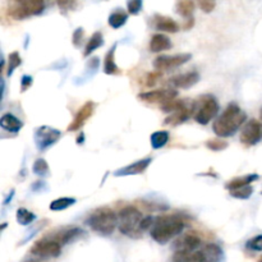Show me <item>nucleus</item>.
I'll return each instance as SVG.
<instances>
[{"mask_svg":"<svg viewBox=\"0 0 262 262\" xmlns=\"http://www.w3.org/2000/svg\"><path fill=\"white\" fill-rule=\"evenodd\" d=\"M184 226H186V222L181 216L161 215L159 218H155V222L151 228V238L160 244H165L170 239L181 234Z\"/></svg>","mask_w":262,"mask_h":262,"instance_id":"nucleus-1","label":"nucleus"},{"mask_svg":"<svg viewBox=\"0 0 262 262\" xmlns=\"http://www.w3.org/2000/svg\"><path fill=\"white\" fill-rule=\"evenodd\" d=\"M247 119L245 112L237 104H230L222 115L215 120L212 130L219 137H230L243 126Z\"/></svg>","mask_w":262,"mask_h":262,"instance_id":"nucleus-2","label":"nucleus"},{"mask_svg":"<svg viewBox=\"0 0 262 262\" xmlns=\"http://www.w3.org/2000/svg\"><path fill=\"white\" fill-rule=\"evenodd\" d=\"M87 225L99 234L110 235L118 226V215L109 207L99 208L87 219Z\"/></svg>","mask_w":262,"mask_h":262,"instance_id":"nucleus-3","label":"nucleus"},{"mask_svg":"<svg viewBox=\"0 0 262 262\" xmlns=\"http://www.w3.org/2000/svg\"><path fill=\"white\" fill-rule=\"evenodd\" d=\"M143 216L134 206H127L122 208L118 214V228L122 234L137 238L142 234L141 232V223Z\"/></svg>","mask_w":262,"mask_h":262,"instance_id":"nucleus-4","label":"nucleus"},{"mask_svg":"<svg viewBox=\"0 0 262 262\" xmlns=\"http://www.w3.org/2000/svg\"><path fill=\"white\" fill-rule=\"evenodd\" d=\"M44 9L45 3L42 0H23L10 4L8 14L14 19H24L42 13Z\"/></svg>","mask_w":262,"mask_h":262,"instance_id":"nucleus-5","label":"nucleus"},{"mask_svg":"<svg viewBox=\"0 0 262 262\" xmlns=\"http://www.w3.org/2000/svg\"><path fill=\"white\" fill-rule=\"evenodd\" d=\"M197 109L194 108V120L202 126H206L215 118L219 112V104L214 96H205L200 104H196Z\"/></svg>","mask_w":262,"mask_h":262,"instance_id":"nucleus-6","label":"nucleus"},{"mask_svg":"<svg viewBox=\"0 0 262 262\" xmlns=\"http://www.w3.org/2000/svg\"><path fill=\"white\" fill-rule=\"evenodd\" d=\"M60 137V131L48 126L38 127L37 130L35 131V143H36V147L40 151H44L50 146H53L54 143L58 142Z\"/></svg>","mask_w":262,"mask_h":262,"instance_id":"nucleus-7","label":"nucleus"},{"mask_svg":"<svg viewBox=\"0 0 262 262\" xmlns=\"http://www.w3.org/2000/svg\"><path fill=\"white\" fill-rule=\"evenodd\" d=\"M61 252V244L53 238H42L35 243L31 248V253L38 257H58Z\"/></svg>","mask_w":262,"mask_h":262,"instance_id":"nucleus-8","label":"nucleus"},{"mask_svg":"<svg viewBox=\"0 0 262 262\" xmlns=\"http://www.w3.org/2000/svg\"><path fill=\"white\" fill-rule=\"evenodd\" d=\"M191 59L192 55L189 53L175 55H161V56H159V58L153 60V67L157 71H169V69L178 68V67L186 64Z\"/></svg>","mask_w":262,"mask_h":262,"instance_id":"nucleus-9","label":"nucleus"},{"mask_svg":"<svg viewBox=\"0 0 262 262\" xmlns=\"http://www.w3.org/2000/svg\"><path fill=\"white\" fill-rule=\"evenodd\" d=\"M262 138V126L259 120L251 119L248 123H245L243 127L242 133L239 140L244 146H253Z\"/></svg>","mask_w":262,"mask_h":262,"instance_id":"nucleus-10","label":"nucleus"},{"mask_svg":"<svg viewBox=\"0 0 262 262\" xmlns=\"http://www.w3.org/2000/svg\"><path fill=\"white\" fill-rule=\"evenodd\" d=\"M177 92L174 90H155V91L142 92L138 95V99L147 104H168V102L174 101L177 97Z\"/></svg>","mask_w":262,"mask_h":262,"instance_id":"nucleus-11","label":"nucleus"},{"mask_svg":"<svg viewBox=\"0 0 262 262\" xmlns=\"http://www.w3.org/2000/svg\"><path fill=\"white\" fill-rule=\"evenodd\" d=\"M202 241L196 233H186L177 238L173 243L175 252H194L201 245Z\"/></svg>","mask_w":262,"mask_h":262,"instance_id":"nucleus-12","label":"nucleus"},{"mask_svg":"<svg viewBox=\"0 0 262 262\" xmlns=\"http://www.w3.org/2000/svg\"><path fill=\"white\" fill-rule=\"evenodd\" d=\"M95 106L96 105L94 101L86 102L85 105L82 106L81 109L77 112L75 119L72 120V123L69 124L68 132H75V131H78L81 127H83V124L90 119V116L95 112Z\"/></svg>","mask_w":262,"mask_h":262,"instance_id":"nucleus-13","label":"nucleus"},{"mask_svg":"<svg viewBox=\"0 0 262 262\" xmlns=\"http://www.w3.org/2000/svg\"><path fill=\"white\" fill-rule=\"evenodd\" d=\"M152 163L151 157H146L142 160H138L136 163H132L130 165H127L124 168H120L118 170L114 171L115 177H128V175H138V174L143 173L147 168L150 167V164Z\"/></svg>","mask_w":262,"mask_h":262,"instance_id":"nucleus-14","label":"nucleus"},{"mask_svg":"<svg viewBox=\"0 0 262 262\" xmlns=\"http://www.w3.org/2000/svg\"><path fill=\"white\" fill-rule=\"evenodd\" d=\"M200 78L201 77H200L198 72H188L184 75H175L170 79V82L178 89H191L192 86H194L200 81Z\"/></svg>","mask_w":262,"mask_h":262,"instance_id":"nucleus-15","label":"nucleus"},{"mask_svg":"<svg viewBox=\"0 0 262 262\" xmlns=\"http://www.w3.org/2000/svg\"><path fill=\"white\" fill-rule=\"evenodd\" d=\"M194 108H196V104L192 106H188V104L179 109L178 112H173L170 115L168 116L165 119V124H170V126H178V124H182L186 120H188V118L193 114L194 115Z\"/></svg>","mask_w":262,"mask_h":262,"instance_id":"nucleus-16","label":"nucleus"},{"mask_svg":"<svg viewBox=\"0 0 262 262\" xmlns=\"http://www.w3.org/2000/svg\"><path fill=\"white\" fill-rule=\"evenodd\" d=\"M171 262H208L202 249L194 252H175L171 257Z\"/></svg>","mask_w":262,"mask_h":262,"instance_id":"nucleus-17","label":"nucleus"},{"mask_svg":"<svg viewBox=\"0 0 262 262\" xmlns=\"http://www.w3.org/2000/svg\"><path fill=\"white\" fill-rule=\"evenodd\" d=\"M153 23L155 27L159 31H164V32H169V34H175L179 31V24L175 20L171 19L170 17H165V16H160L156 14L153 18Z\"/></svg>","mask_w":262,"mask_h":262,"instance_id":"nucleus-18","label":"nucleus"},{"mask_svg":"<svg viewBox=\"0 0 262 262\" xmlns=\"http://www.w3.org/2000/svg\"><path fill=\"white\" fill-rule=\"evenodd\" d=\"M171 48V41L167 35L156 34L153 35L150 41V50L152 53H160L164 50H169Z\"/></svg>","mask_w":262,"mask_h":262,"instance_id":"nucleus-19","label":"nucleus"},{"mask_svg":"<svg viewBox=\"0 0 262 262\" xmlns=\"http://www.w3.org/2000/svg\"><path fill=\"white\" fill-rule=\"evenodd\" d=\"M257 179H259V175H257V174H248V175H243V177H238L232 179V181L226 183L225 188L229 189V191H235V189H239V188L251 186V183L257 181Z\"/></svg>","mask_w":262,"mask_h":262,"instance_id":"nucleus-20","label":"nucleus"},{"mask_svg":"<svg viewBox=\"0 0 262 262\" xmlns=\"http://www.w3.org/2000/svg\"><path fill=\"white\" fill-rule=\"evenodd\" d=\"M0 126L8 132L17 133L23 127V123H22V120L18 119L17 116H14L13 114H4L0 118Z\"/></svg>","mask_w":262,"mask_h":262,"instance_id":"nucleus-21","label":"nucleus"},{"mask_svg":"<svg viewBox=\"0 0 262 262\" xmlns=\"http://www.w3.org/2000/svg\"><path fill=\"white\" fill-rule=\"evenodd\" d=\"M83 233L85 232L79 228H68V229H64V230H61V232L58 233V234H55L54 237H53V239L63 245V244L69 243L75 238L79 237V235H82Z\"/></svg>","mask_w":262,"mask_h":262,"instance_id":"nucleus-22","label":"nucleus"},{"mask_svg":"<svg viewBox=\"0 0 262 262\" xmlns=\"http://www.w3.org/2000/svg\"><path fill=\"white\" fill-rule=\"evenodd\" d=\"M115 49H116V44H114L112 49L108 51V54L105 56V60H104V73L105 75H119L120 71L119 68L116 67L115 64Z\"/></svg>","mask_w":262,"mask_h":262,"instance_id":"nucleus-23","label":"nucleus"},{"mask_svg":"<svg viewBox=\"0 0 262 262\" xmlns=\"http://www.w3.org/2000/svg\"><path fill=\"white\" fill-rule=\"evenodd\" d=\"M102 44H104V37H102L101 32L97 31V32H95V34L92 35L91 38L87 41V45H86L83 56H85V58L90 56V55H91L96 49H99Z\"/></svg>","mask_w":262,"mask_h":262,"instance_id":"nucleus-24","label":"nucleus"},{"mask_svg":"<svg viewBox=\"0 0 262 262\" xmlns=\"http://www.w3.org/2000/svg\"><path fill=\"white\" fill-rule=\"evenodd\" d=\"M202 251L205 252L206 257H207L208 262H222L223 260V249L219 247L218 244H206L202 248Z\"/></svg>","mask_w":262,"mask_h":262,"instance_id":"nucleus-25","label":"nucleus"},{"mask_svg":"<svg viewBox=\"0 0 262 262\" xmlns=\"http://www.w3.org/2000/svg\"><path fill=\"white\" fill-rule=\"evenodd\" d=\"M151 140V146L155 150H159L161 147H164L169 141V133L167 131H157L153 132L150 137Z\"/></svg>","mask_w":262,"mask_h":262,"instance_id":"nucleus-26","label":"nucleus"},{"mask_svg":"<svg viewBox=\"0 0 262 262\" xmlns=\"http://www.w3.org/2000/svg\"><path fill=\"white\" fill-rule=\"evenodd\" d=\"M194 8H196V4L193 1H189V0H182L179 3H177V12L181 14L182 17L184 18H192L194 12Z\"/></svg>","mask_w":262,"mask_h":262,"instance_id":"nucleus-27","label":"nucleus"},{"mask_svg":"<svg viewBox=\"0 0 262 262\" xmlns=\"http://www.w3.org/2000/svg\"><path fill=\"white\" fill-rule=\"evenodd\" d=\"M77 202L75 198L72 197H61L55 200L50 204V210L51 211H61V210H65V208L71 207L73 205Z\"/></svg>","mask_w":262,"mask_h":262,"instance_id":"nucleus-28","label":"nucleus"},{"mask_svg":"<svg viewBox=\"0 0 262 262\" xmlns=\"http://www.w3.org/2000/svg\"><path fill=\"white\" fill-rule=\"evenodd\" d=\"M127 20H128V14L124 12H114L110 14L109 26L112 28H120L126 24Z\"/></svg>","mask_w":262,"mask_h":262,"instance_id":"nucleus-29","label":"nucleus"},{"mask_svg":"<svg viewBox=\"0 0 262 262\" xmlns=\"http://www.w3.org/2000/svg\"><path fill=\"white\" fill-rule=\"evenodd\" d=\"M16 218H17V222L19 223L20 225H28L36 219V215H35L34 212L28 211L27 208L20 207L17 210Z\"/></svg>","mask_w":262,"mask_h":262,"instance_id":"nucleus-30","label":"nucleus"},{"mask_svg":"<svg viewBox=\"0 0 262 262\" xmlns=\"http://www.w3.org/2000/svg\"><path fill=\"white\" fill-rule=\"evenodd\" d=\"M20 64H22V58H20L19 54H18V51H13V53L9 54V56H8L7 75H13L14 69L18 68Z\"/></svg>","mask_w":262,"mask_h":262,"instance_id":"nucleus-31","label":"nucleus"},{"mask_svg":"<svg viewBox=\"0 0 262 262\" xmlns=\"http://www.w3.org/2000/svg\"><path fill=\"white\" fill-rule=\"evenodd\" d=\"M228 146V142L222 140V138H212V140H208L207 142H206V147L211 151H223Z\"/></svg>","mask_w":262,"mask_h":262,"instance_id":"nucleus-32","label":"nucleus"},{"mask_svg":"<svg viewBox=\"0 0 262 262\" xmlns=\"http://www.w3.org/2000/svg\"><path fill=\"white\" fill-rule=\"evenodd\" d=\"M32 170H34L35 174L41 175V177H45V175H48V174H49L48 163H46V161H45L44 159H37V160L35 161Z\"/></svg>","mask_w":262,"mask_h":262,"instance_id":"nucleus-33","label":"nucleus"},{"mask_svg":"<svg viewBox=\"0 0 262 262\" xmlns=\"http://www.w3.org/2000/svg\"><path fill=\"white\" fill-rule=\"evenodd\" d=\"M253 193L252 186H247V187L239 188V189H235V191H230L232 197L239 198V200H247V198L251 197V194Z\"/></svg>","mask_w":262,"mask_h":262,"instance_id":"nucleus-34","label":"nucleus"},{"mask_svg":"<svg viewBox=\"0 0 262 262\" xmlns=\"http://www.w3.org/2000/svg\"><path fill=\"white\" fill-rule=\"evenodd\" d=\"M247 248L252 249V251H262V234L256 235L253 238H251L247 242Z\"/></svg>","mask_w":262,"mask_h":262,"instance_id":"nucleus-35","label":"nucleus"},{"mask_svg":"<svg viewBox=\"0 0 262 262\" xmlns=\"http://www.w3.org/2000/svg\"><path fill=\"white\" fill-rule=\"evenodd\" d=\"M142 5L143 3L141 0H131V1H128V4H127V8H128V12H130L131 14L137 16V14L140 13V10L142 9Z\"/></svg>","mask_w":262,"mask_h":262,"instance_id":"nucleus-36","label":"nucleus"},{"mask_svg":"<svg viewBox=\"0 0 262 262\" xmlns=\"http://www.w3.org/2000/svg\"><path fill=\"white\" fill-rule=\"evenodd\" d=\"M198 7L201 8L202 12L205 13H211L212 10L216 7V3L215 1H210V0H205V1H200L198 3Z\"/></svg>","mask_w":262,"mask_h":262,"instance_id":"nucleus-37","label":"nucleus"},{"mask_svg":"<svg viewBox=\"0 0 262 262\" xmlns=\"http://www.w3.org/2000/svg\"><path fill=\"white\" fill-rule=\"evenodd\" d=\"M83 35H85V32H83V28L78 27L77 30L75 31V34H73V37H72V41H73V44H75V48H79L81 46V42H82V38H83Z\"/></svg>","mask_w":262,"mask_h":262,"instance_id":"nucleus-38","label":"nucleus"},{"mask_svg":"<svg viewBox=\"0 0 262 262\" xmlns=\"http://www.w3.org/2000/svg\"><path fill=\"white\" fill-rule=\"evenodd\" d=\"M160 77H161L160 72H152V73H150V75H149V77H147L146 85L147 86H153L157 82V79L160 78Z\"/></svg>","mask_w":262,"mask_h":262,"instance_id":"nucleus-39","label":"nucleus"},{"mask_svg":"<svg viewBox=\"0 0 262 262\" xmlns=\"http://www.w3.org/2000/svg\"><path fill=\"white\" fill-rule=\"evenodd\" d=\"M31 85H32V77H31V75H23V77H22V81H20L22 91H26Z\"/></svg>","mask_w":262,"mask_h":262,"instance_id":"nucleus-40","label":"nucleus"},{"mask_svg":"<svg viewBox=\"0 0 262 262\" xmlns=\"http://www.w3.org/2000/svg\"><path fill=\"white\" fill-rule=\"evenodd\" d=\"M58 5L60 9H71L75 5V1H58Z\"/></svg>","mask_w":262,"mask_h":262,"instance_id":"nucleus-41","label":"nucleus"},{"mask_svg":"<svg viewBox=\"0 0 262 262\" xmlns=\"http://www.w3.org/2000/svg\"><path fill=\"white\" fill-rule=\"evenodd\" d=\"M193 24H194V19H193V17H192V18H189V19H187V23L183 26L184 30H189Z\"/></svg>","mask_w":262,"mask_h":262,"instance_id":"nucleus-42","label":"nucleus"},{"mask_svg":"<svg viewBox=\"0 0 262 262\" xmlns=\"http://www.w3.org/2000/svg\"><path fill=\"white\" fill-rule=\"evenodd\" d=\"M260 115H261V119H262V109H261V112H260Z\"/></svg>","mask_w":262,"mask_h":262,"instance_id":"nucleus-43","label":"nucleus"},{"mask_svg":"<svg viewBox=\"0 0 262 262\" xmlns=\"http://www.w3.org/2000/svg\"><path fill=\"white\" fill-rule=\"evenodd\" d=\"M259 262H262V256H261V259H260V260H259Z\"/></svg>","mask_w":262,"mask_h":262,"instance_id":"nucleus-44","label":"nucleus"},{"mask_svg":"<svg viewBox=\"0 0 262 262\" xmlns=\"http://www.w3.org/2000/svg\"><path fill=\"white\" fill-rule=\"evenodd\" d=\"M30 262H35V261H30Z\"/></svg>","mask_w":262,"mask_h":262,"instance_id":"nucleus-45","label":"nucleus"}]
</instances>
